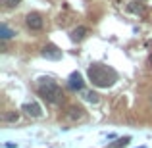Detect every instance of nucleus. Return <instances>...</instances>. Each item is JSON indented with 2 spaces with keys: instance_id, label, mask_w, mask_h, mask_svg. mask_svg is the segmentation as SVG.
Returning a JSON list of instances; mask_svg holds the SVG:
<instances>
[{
  "instance_id": "nucleus-1",
  "label": "nucleus",
  "mask_w": 152,
  "mask_h": 148,
  "mask_svg": "<svg viewBox=\"0 0 152 148\" xmlns=\"http://www.w3.org/2000/svg\"><path fill=\"white\" fill-rule=\"evenodd\" d=\"M87 75H89L91 83L94 87H98V89H108L118 81V73L112 67L104 66V63H91Z\"/></svg>"
},
{
  "instance_id": "nucleus-2",
  "label": "nucleus",
  "mask_w": 152,
  "mask_h": 148,
  "mask_svg": "<svg viewBox=\"0 0 152 148\" xmlns=\"http://www.w3.org/2000/svg\"><path fill=\"white\" fill-rule=\"evenodd\" d=\"M37 89H39V94H41L46 102H50V104H58L60 100H62V96H64L60 85L54 81V79H50V77H41L39 79Z\"/></svg>"
},
{
  "instance_id": "nucleus-3",
  "label": "nucleus",
  "mask_w": 152,
  "mask_h": 148,
  "mask_svg": "<svg viewBox=\"0 0 152 148\" xmlns=\"http://www.w3.org/2000/svg\"><path fill=\"white\" fill-rule=\"evenodd\" d=\"M25 23H27V27H29L31 31H41L42 25H45V21H42V15L37 14V12H31V14H27Z\"/></svg>"
},
{
  "instance_id": "nucleus-4",
  "label": "nucleus",
  "mask_w": 152,
  "mask_h": 148,
  "mask_svg": "<svg viewBox=\"0 0 152 148\" xmlns=\"http://www.w3.org/2000/svg\"><path fill=\"white\" fill-rule=\"evenodd\" d=\"M67 85H69V89H73V90H81L83 85H85L83 75L79 73V71H73V73L69 75V79H67Z\"/></svg>"
},
{
  "instance_id": "nucleus-5",
  "label": "nucleus",
  "mask_w": 152,
  "mask_h": 148,
  "mask_svg": "<svg viewBox=\"0 0 152 148\" xmlns=\"http://www.w3.org/2000/svg\"><path fill=\"white\" fill-rule=\"evenodd\" d=\"M42 56L48 58V60H60L62 58V50H60L56 44H46L45 48H42Z\"/></svg>"
},
{
  "instance_id": "nucleus-6",
  "label": "nucleus",
  "mask_w": 152,
  "mask_h": 148,
  "mask_svg": "<svg viewBox=\"0 0 152 148\" xmlns=\"http://www.w3.org/2000/svg\"><path fill=\"white\" fill-rule=\"evenodd\" d=\"M21 110L25 112L27 115H31V117H41V115H42V110H41V106H39L37 102H27V104H23Z\"/></svg>"
},
{
  "instance_id": "nucleus-7",
  "label": "nucleus",
  "mask_w": 152,
  "mask_h": 148,
  "mask_svg": "<svg viewBox=\"0 0 152 148\" xmlns=\"http://www.w3.org/2000/svg\"><path fill=\"white\" fill-rule=\"evenodd\" d=\"M87 35V27H77L71 31V41H83Z\"/></svg>"
},
{
  "instance_id": "nucleus-8",
  "label": "nucleus",
  "mask_w": 152,
  "mask_h": 148,
  "mask_svg": "<svg viewBox=\"0 0 152 148\" xmlns=\"http://www.w3.org/2000/svg\"><path fill=\"white\" fill-rule=\"evenodd\" d=\"M15 33L12 29H8V25H4V23L0 25V37H2V41H8V39H12Z\"/></svg>"
},
{
  "instance_id": "nucleus-9",
  "label": "nucleus",
  "mask_w": 152,
  "mask_h": 148,
  "mask_svg": "<svg viewBox=\"0 0 152 148\" xmlns=\"http://www.w3.org/2000/svg\"><path fill=\"white\" fill-rule=\"evenodd\" d=\"M69 112H71V114H69V117H71V119L81 117V115H83V110H81V108H69Z\"/></svg>"
},
{
  "instance_id": "nucleus-10",
  "label": "nucleus",
  "mask_w": 152,
  "mask_h": 148,
  "mask_svg": "<svg viewBox=\"0 0 152 148\" xmlns=\"http://www.w3.org/2000/svg\"><path fill=\"white\" fill-rule=\"evenodd\" d=\"M18 117H19L18 112H10V114L4 115V121H18Z\"/></svg>"
},
{
  "instance_id": "nucleus-11",
  "label": "nucleus",
  "mask_w": 152,
  "mask_h": 148,
  "mask_svg": "<svg viewBox=\"0 0 152 148\" xmlns=\"http://www.w3.org/2000/svg\"><path fill=\"white\" fill-rule=\"evenodd\" d=\"M19 2H21V0H2V4H4L6 8H15Z\"/></svg>"
},
{
  "instance_id": "nucleus-12",
  "label": "nucleus",
  "mask_w": 152,
  "mask_h": 148,
  "mask_svg": "<svg viewBox=\"0 0 152 148\" xmlns=\"http://www.w3.org/2000/svg\"><path fill=\"white\" fill-rule=\"evenodd\" d=\"M85 98L89 100V102H98V94H96V93H87Z\"/></svg>"
}]
</instances>
